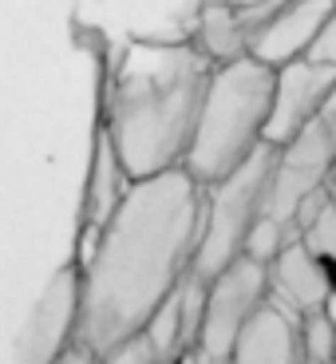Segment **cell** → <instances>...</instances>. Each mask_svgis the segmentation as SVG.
Segmentation results:
<instances>
[{
	"label": "cell",
	"instance_id": "cell-15",
	"mask_svg": "<svg viewBox=\"0 0 336 364\" xmlns=\"http://www.w3.org/2000/svg\"><path fill=\"white\" fill-rule=\"evenodd\" d=\"M305 60H313V64L332 68V72H336V4H332L325 28L317 32V40H313V48H309V55H305Z\"/></svg>",
	"mask_w": 336,
	"mask_h": 364
},
{
	"label": "cell",
	"instance_id": "cell-18",
	"mask_svg": "<svg viewBox=\"0 0 336 364\" xmlns=\"http://www.w3.org/2000/svg\"><path fill=\"white\" fill-rule=\"evenodd\" d=\"M328 186H336V159H332V171H328Z\"/></svg>",
	"mask_w": 336,
	"mask_h": 364
},
{
	"label": "cell",
	"instance_id": "cell-17",
	"mask_svg": "<svg viewBox=\"0 0 336 364\" xmlns=\"http://www.w3.org/2000/svg\"><path fill=\"white\" fill-rule=\"evenodd\" d=\"M55 364H99V356H91L87 348H80V345H75L72 353H64V356H60Z\"/></svg>",
	"mask_w": 336,
	"mask_h": 364
},
{
	"label": "cell",
	"instance_id": "cell-5",
	"mask_svg": "<svg viewBox=\"0 0 336 364\" xmlns=\"http://www.w3.org/2000/svg\"><path fill=\"white\" fill-rule=\"evenodd\" d=\"M269 305V269L249 257L234 262L222 277L206 285V309H202V328L194 356L202 364H226L234 353L242 328Z\"/></svg>",
	"mask_w": 336,
	"mask_h": 364
},
{
	"label": "cell",
	"instance_id": "cell-1",
	"mask_svg": "<svg viewBox=\"0 0 336 364\" xmlns=\"http://www.w3.org/2000/svg\"><path fill=\"white\" fill-rule=\"evenodd\" d=\"M198 222L202 186L186 171L131 182L80 269V348L103 360L143 337L190 277Z\"/></svg>",
	"mask_w": 336,
	"mask_h": 364
},
{
	"label": "cell",
	"instance_id": "cell-3",
	"mask_svg": "<svg viewBox=\"0 0 336 364\" xmlns=\"http://www.w3.org/2000/svg\"><path fill=\"white\" fill-rule=\"evenodd\" d=\"M273 87H277V72L249 60V55L229 60V64H214L190 135V151L182 163V171L202 191L229 178L237 166L249 163L265 146Z\"/></svg>",
	"mask_w": 336,
	"mask_h": 364
},
{
	"label": "cell",
	"instance_id": "cell-7",
	"mask_svg": "<svg viewBox=\"0 0 336 364\" xmlns=\"http://www.w3.org/2000/svg\"><path fill=\"white\" fill-rule=\"evenodd\" d=\"M336 91V72L320 68L313 60H297V64L277 68V87H273V111L269 127H265V143L273 151L289 146L313 119L325 111V103Z\"/></svg>",
	"mask_w": 336,
	"mask_h": 364
},
{
	"label": "cell",
	"instance_id": "cell-19",
	"mask_svg": "<svg viewBox=\"0 0 336 364\" xmlns=\"http://www.w3.org/2000/svg\"><path fill=\"white\" fill-rule=\"evenodd\" d=\"M328 202H332V206H336V186H328Z\"/></svg>",
	"mask_w": 336,
	"mask_h": 364
},
{
	"label": "cell",
	"instance_id": "cell-10",
	"mask_svg": "<svg viewBox=\"0 0 336 364\" xmlns=\"http://www.w3.org/2000/svg\"><path fill=\"white\" fill-rule=\"evenodd\" d=\"M273 4H210L198 20V52L210 64H229L249 52V40L261 28Z\"/></svg>",
	"mask_w": 336,
	"mask_h": 364
},
{
	"label": "cell",
	"instance_id": "cell-14",
	"mask_svg": "<svg viewBox=\"0 0 336 364\" xmlns=\"http://www.w3.org/2000/svg\"><path fill=\"white\" fill-rule=\"evenodd\" d=\"M300 246L309 250L320 265H336V206L325 202L320 214L300 230Z\"/></svg>",
	"mask_w": 336,
	"mask_h": 364
},
{
	"label": "cell",
	"instance_id": "cell-9",
	"mask_svg": "<svg viewBox=\"0 0 336 364\" xmlns=\"http://www.w3.org/2000/svg\"><path fill=\"white\" fill-rule=\"evenodd\" d=\"M328 297H332V273L300 242L285 246L281 257L269 265V305L289 313L293 321L309 317V313H325Z\"/></svg>",
	"mask_w": 336,
	"mask_h": 364
},
{
	"label": "cell",
	"instance_id": "cell-13",
	"mask_svg": "<svg viewBox=\"0 0 336 364\" xmlns=\"http://www.w3.org/2000/svg\"><path fill=\"white\" fill-rule=\"evenodd\" d=\"M297 341L305 364H336V325L325 313H309L297 321Z\"/></svg>",
	"mask_w": 336,
	"mask_h": 364
},
{
	"label": "cell",
	"instance_id": "cell-6",
	"mask_svg": "<svg viewBox=\"0 0 336 364\" xmlns=\"http://www.w3.org/2000/svg\"><path fill=\"white\" fill-rule=\"evenodd\" d=\"M75 345H80V269H60L20 333L16 364H55Z\"/></svg>",
	"mask_w": 336,
	"mask_h": 364
},
{
	"label": "cell",
	"instance_id": "cell-2",
	"mask_svg": "<svg viewBox=\"0 0 336 364\" xmlns=\"http://www.w3.org/2000/svg\"><path fill=\"white\" fill-rule=\"evenodd\" d=\"M210 72L198 44L182 40H139L119 55L103 139L131 182L182 171Z\"/></svg>",
	"mask_w": 336,
	"mask_h": 364
},
{
	"label": "cell",
	"instance_id": "cell-11",
	"mask_svg": "<svg viewBox=\"0 0 336 364\" xmlns=\"http://www.w3.org/2000/svg\"><path fill=\"white\" fill-rule=\"evenodd\" d=\"M226 364H305L297 341V321L289 313L265 305L237 337Z\"/></svg>",
	"mask_w": 336,
	"mask_h": 364
},
{
	"label": "cell",
	"instance_id": "cell-12",
	"mask_svg": "<svg viewBox=\"0 0 336 364\" xmlns=\"http://www.w3.org/2000/svg\"><path fill=\"white\" fill-rule=\"evenodd\" d=\"M127 191H131L127 171L119 166V159H115V151H111V143L99 135V143H95V155H91L87 198H83V222H87V230H95V234H99V230L111 222V214L123 206Z\"/></svg>",
	"mask_w": 336,
	"mask_h": 364
},
{
	"label": "cell",
	"instance_id": "cell-8",
	"mask_svg": "<svg viewBox=\"0 0 336 364\" xmlns=\"http://www.w3.org/2000/svg\"><path fill=\"white\" fill-rule=\"evenodd\" d=\"M332 4L328 0H297V4H273V12L261 20V28L249 40V60L265 68H285L305 60L317 40V32L325 28Z\"/></svg>",
	"mask_w": 336,
	"mask_h": 364
},
{
	"label": "cell",
	"instance_id": "cell-4",
	"mask_svg": "<svg viewBox=\"0 0 336 364\" xmlns=\"http://www.w3.org/2000/svg\"><path fill=\"white\" fill-rule=\"evenodd\" d=\"M277 171V151L269 143L249 163H242L229 178L202 191V222H198V250H194L190 277L210 285L214 277L246 257V242L257 218L265 214L269 182Z\"/></svg>",
	"mask_w": 336,
	"mask_h": 364
},
{
	"label": "cell",
	"instance_id": "cell-16",
	"mask_svg": "<svg viewBox=\"0 0 336 364\" xmlns=\"http://www.w3.org/2000/svg\"><path fill=\"white\" fill-rule=\"evenodd\" d=\"M99 364H155V356H151V348H146V341H131V345L115 348V353H107Z\"/></svg>",
	"mask_w": 336,
	"mask_h": 364
}]
</instances>
